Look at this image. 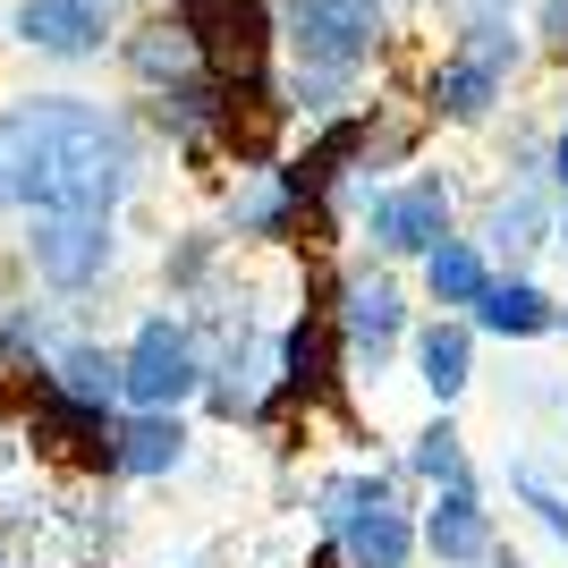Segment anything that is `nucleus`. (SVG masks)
<instances>
[{"label":"nucleus","mask_w":568,"mask_h":568,"mask_svg":"<svg viewBox=\"0 0 568 568\" xmlns=\"http://www.w3.org/2000/svg\"><path fill=\"white\" fill-rule=\"evenodd\" d=\"M0 568H18V560H9V544H0Z\"/></svg>","instance_id":"obj_28"},{"label":"nucleus","mask_w":568,"mask_h":568,"mask_svg":"<svg viewBox=\"0 0 568 568\" xmlns=\"http://www.w3.org/2000/svg\"><path fill=\"white\" fill-rule=\"evenodd\" d=\"M187 26L195 60L221 94H272L281 85V43H272V0H170Z\"/></svg>","instance_id":"obj_4"},{"label":"nucleus","mask_w":568,"mask_h":568,"mask_svg":"<svg viewBox=\"0 0 568 568\" xmlns=\"http://www.w3.org/2000/svg\"><path fill=\"white\" fill-rule=\"evenodd\" d=\"M9 34H18L34 60H102L119 34L111 0H18L9 9Z\"/></svg>","instance_id":"obj_9"},{"label":"nucleus","mask_w":568,"mask_h":568,"mask_svg":"<svg viewBox=\"0 0 568 568\" xmlns=\"http://www.w3.org/2000/svg\"><path fill=\"white\" fill-rule=\"evenodd\" d=\"M551 246H560V255H568V204H560V213H551Z\"/></svg>","instance_id":"obj_26"},{"label":"nucleus","mask_w":568,"mask_h":568,"mask_svg":"<svg viewBox=\"0 0 568 568\" xmlns=\"http://www.w3.org/2000/svg\"><path fill=\"white\" fill-rule=\"evenodd\" d=\"M467 382H475V323H425L416 332V390H425L433 407H450L467 399Z\"/></svg>","instance_id":"obj_18"},{"label":"nucleus","mask_w":568,"mask_h":568,"mask_svg":"<svg viewBox=\"0 0 568 568\" xmlns=\"http://www.w3.org/2000/svg\"><path fill=\"white\" fill-rule=\"evenodd\" d=\"M195 433L179 407H128V416H111V475L119 484H170V475L187 467Z\"/></svg>","instance_id":"obj_11"},{"label":"nucleus","mask_w":568,"mask_h":568,"mask_svg":"<svg viewBox=\"0 0 568 568\" xmlns=\"http://www.w3.org/2000/svg\"><path fill=\"white\" fill-rule=\"evenodd\" d=\"M407 475H425V484H467V475H475L467 433H458L450 416H433V425L416 433V450H407Z\"/></svg>","instance_id":"obj_20"},{"label":"nucleus","mask_w":568,"mask_h":568,"mask_svg":"<svg viewBox=\"0 0 568 568\" xmlns=\"http://www.w3.org/2000/svg\"><path fill=\"white\" fill-rule=\"evenodd\" d=\"M306 230V204H297V187L281 179V162H246L230 179V195H221V237H237V246H281V237Z\"/></svg>","instance_id":"obj_10"},{"label":"nucleus","mask_w":568,"mask_h":568,"mask_svg":"<svg viewBox=\"0 0 568 568\" xmlns=\"http://www.w3.org/2000/svg\"><path fill=\"white\" fill-rule=\"evenodd\" d=\"M221 255H230V237H221V230H187L179 246H162V272H170V288H204L221 272Z\"/></svg>","instance_id":"obj_21"},{"label":"nucleus","mask_w":568,"mask_h":568,"mask_svg":"<svg viewBox=\"0 0 568 568\" xmlns=\"http://www.w3.org/2000/svg\"><path fill=\"white\" fill-rule=\"evenodd\" d=\"M493 509H484V493H475V475L467 484H433L425 500V526H416V551H433L442 568H484V551H493Z\"/></svg>","instance_id":"obj_12"},{"label":"nucleus","mask_w":568,"mask_h":568,"mask_svg":"<svg viewBox=\"0 0 568 568\" xmlns=\"http://www.w3.org/2000/svg\"><path fill=\"white\" fill-rule=\"evenodd\" d=\"M204 390V339L187 314H144L119 348V407H187Z\"/></svg>","instance_id":"obj_5"},{"label":"nucleus","mask_w":568,"mask_h":568,"mask_svg":"<svg viewBox=\"0 0 568 568\" xmlns=\"http://www.w3.org/2000/svg\"><path fill=\"white\" fill-rule=\"evenodd\" d=\"M475 246H484L493 263H509V272H526V263H535V246H551V195H544V179L500 187L493 204H484V230H475Z\"/></svg>","instance_id":"obj_14"},{"label":"nucleus","mask_w":568,"mask_h":568,"mask_svg":"<svg viewBox=\"0 0 568 568\" xmlns=\"http://www.w3.org/2000/svg\"><path fill=\"white\" fill-rule=\"evenodd\" d=\"M332 339H339V365L348 374H382L390 365V348L407 339V288L390 281V272H374V263H348L332 281Z\"/></svg>","instance_id":"obj_6"},{"label":"nucleus","mask_w":568,"mask_h":568,"mask_svg":"<svg viewBox=\"0 0 568 568\" xmlns=\"http://www.w3.org/2000/svg\"><path fill=\"white\" fill-rule=\"evenodd\" d=\"M18 255L51 297H85V288H102L119 272V221L111 213H34Z\"/></svg>","instance_id":"obj_7"},{"label":"nucleus","mask_w":568,"mask_h":568,"mask_svg":"<svg viewBox=\"0 0 568 568\" xmlns=\"http://www.w3.org/2000/svg\"><path fill=\"white\" fill-rule=\"evenodd\" d=\"M162 568H195V560H162Z\"/></svg>","instance_id":"obj_29"},{"label":"nucleus","mask_w":568,"mask_h":568,"mask_svg":"<svg viewBox=\"0 0 568 568\" xmlns=\"http://www.w3.org/2000/svg\"><path fill=\"white\" fill-rule=\"evenodd\" d=\"M332 551L339 568H416V518L399 500H365L356 518L332 526Z\"/></svg>","instance_id":"obj_16"},{"label":"nucleus","mask_w":568,"mask_h":568,"mask_svg":"<svg viewBox=\"0 0 568 568\" xmlns=\"http://www.w3.org/2000/svg\"><path fill=\"white\" fill-rule=\"evenodd\" d=\"M34 382H43L51 399H69V407H94V416H111L119 407V348H102V339L69 332L60 348L34 365Z\"/></svg>","instance_id":"obj_15"},{"label":"nucleus","mask_w":568,"mask_h":568,"mask_svg":"<svg viewBox=\"0 0 568 568\" xmlns=\"http://www.w3.org/2000/svg\"><path fill=\"white\" fill-rule=\"evenodd\" d=\"M356 221H365V237H374V255H399L416 263L425 246H442L458 221V195L442 170H416V179H374V187L356 195Z\"/></svg>","instance_id":"obj_8"},{"label":"nucleus","mask_w":568,"mask_h":568,"mask_svg":"<svg viewBox=\"0 0 568 568\" xmlns=\"http://www.w3.org/2000/svg\"><path fill=\"white\" fill-rule=\"evenodd\" d=\"M551 306H560V297H551L544 281H526V272H493V288H484V297H475V332H493V339H544L551 332Z\"/></svg>","instance_id":"obj_17"},{"label":"nucleus","mask_w":568,"mask_h":568,"mask_svg":"<svg viewBox=\"0 0 568 568\" xmlns=\"http://www.w3.org/2000/svg\"><path fill=\"white\" fill-rule=\"evenodd\" d=\"M526 34H535V51H544V60H568V0H535Z\"/></svg>","instance_id":"obj_23"},{"label":"nucleus","mask_w":568,"mask_h":568,"mask_svg":"<svg viewBox=\"0 0 568 568\" xmlns=\"http://www.w3.org/2000/svg\"><path fill=\"white\" fill-rule=\"evenodd\" d=\"M544 179H551V187L568 195V111L551 119V136H544Z\"/></svg>","instance_id":"obj_25"},{"label":"nucleus","mask_w":568,"mask_h":568,"mask_svg":"<svg viewBox=\"0 0 568 568\" xmlns=\"http://www.w3.org/2000/svg\"><path fill=\"white\" fill-rule=\"evenodd\" d=\"M551 332H568V306H551Z\"/></svg>","instance_id":"obj_27"},{"label":"nucleus","mask_w":568,"mask_h":568,"mask_svg":"<svg viewBox=\"0 0 568 568\" xmlns=\"http://www.w3.org/2000/svg\"><path fill=\"white\" fill-rule=\"evenodd\" d=\"M535 43H526L518 18H475V26H450V43L425 60L416 77V111L425 128H493L509 111V85L526 77Z\"/></svg>","instance_id":"obj_2"},{"label":"nucleus","mask_w":568,"mask_h":568,"mask_svg":"<svg viewBox=\"0 0 568 568\" xmlns=\"http://www.w3.org/2000/svg\"><path fill=\"white\" fill-rule=\"evenodd\" d=\"M509 493H518L526 509H535V518H544L551 535H560V551H568V493L551 484L544 467H535V458H518V467H509Z\"/></svg>","instance_id":"obj_22"},{"label":"nucleus","mask_w":568,"mask_h":568,"mask_svg":"<svg viewBox=\"0 0 568 568\" xmlns=\"http://www.w3.org/2000/svg\"><path fill=\"white\" fill-rule=\"evenodd\" d=\"M144 187L136 119L85 94H26L0 111L9 213H119Z\"/></svg>","instance_id":"obj_1"},{"label":"nucleus","mask_w":568,"mask_h":568,"mask_svg":"<svg viewBox=\"0 0 568 568\" xmlns=\"http://www.w3.org/2000/svg\"><path fill=\"white\" fill-rule=\"evenodd\" d=\"M111 51H119V69H128V85H136V94H162V85H179V77H204V60H195V43H187V26L170 18V9H162V18L119 26Z\"/></svg>","instance_id":"obj_13"},{"label":"nucleus","mask_w":568,"mask_h":568,"mask_svg":"<svg viewBox=\"0 0 568 568\" xmlns=\"http://www.w3.org/2000/svg\"><path fill=\"white\" fill-rule=\"evenodd\" d=\"M433 9H442L450 26H475V18H518L526 0H433Z\"/></svg>","instance_id":"obj_24"},{"label":"nucleus","mask_w":568,"mask_h":568,"mask_svg":"<svg viewBox=\"0 0 568 568\" xmlns=\"http://www.w3.org/2000/svg\"><path fill=\"white\" fill-rule=\"evenodd\" d=\"M425 288H433V306H475V297H484V288H493V255H484V246H475V237H442V246H425Z\"/></svg>","instance_id":"obj_19"},{"label":"nucleus","mask_w":568,"mask_h":568,"mask_svg":"<svg viewBox=\"0 0 568 568\" xmlns=\"http://www.w3.org/2000/svg\"><path fill=\"white\" fill-rule=\"evenodd\" d=\"M272 43L288 51V69L365 85L390 51V0H272Z\"/></svg>","instance_id":"obj_3"}]
</instances>
